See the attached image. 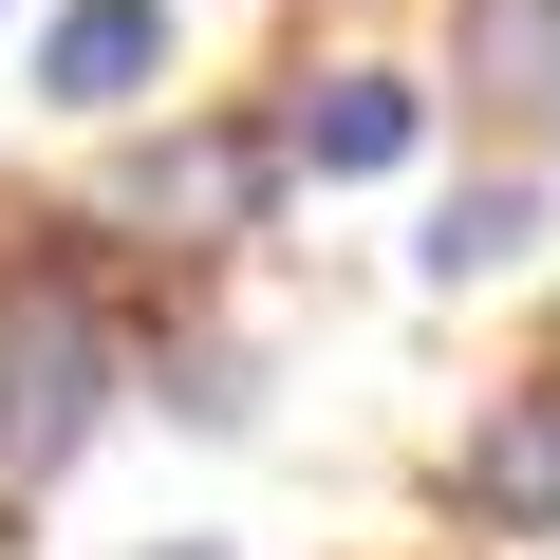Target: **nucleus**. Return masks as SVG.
Wrapping results in <instances>:
<instances>
[{
	"label": "nucleus",
	"mask_w": 560,
	"mask_h": 560,
	"mask_svg": "<svg viewBox=\"0 0 560 560\" xmlns=\"http://www.w3.org/2000/svg\"><path fill=\"white\" fill-rule=\"evenodd\" d=\"M94 224L113 243H168V261H224V243L280 224V131L261 113H187V131H150V150L94 168Z\"/></svg>",
	"instance_id": "2"
},
{
	"label": "nucleus",
	"mask_w": 560,
	"mask_h": 560,
	"mask_svg": "<svg viewBox=\"0 0 560 560\" xmlns=\"http://www.w3.org/2000/svg\"><path fill=\"white\" fill-rule=\"evenodd\" d=\"M523 243H541V168L504 150V168H467V187L430 206V243H411V280H448V300H467V280H504Z\"/></svg>",
	"instance_id": "7"
},
{
	"label": "nucleus",
	"mask_w": 560,
	"mask_h": 560,
	"mask_svg": "<svg viewBox=\"0 0 560 560\" xmlns=\"http://www.w3.org/2000/svg\"><path fill=\"white\" fill-rule=\"evenodd\" d=\"M261 131H280V187H374L430 150V75L411 57H300Z\"/></svg>",
	"instance_id": "3"
},
{
	"label": "nucleus",
	"mask_w": 560,
	"mask_h": 560,
	"mask_svg": "<svg viewBox=\"0 0 560 560\" xmlns=\"http://www.w3.org/2000/svg\"><path fill=\"white\" fill-rule=\"evenodd\" d=\"M113 393H131V318H113V280H94L75 243L0 261V504H38V486L113 430Z\"/></svg>",
	"instance_id": "1"
},
{
	"label": "nucleus",
	"mask_w": 560,
	"mask_h": 560,
	"mask_svg": "<svg viewBox=\"0 0 560 560\" xmlns=\"http://www.w3.org/2000/svg\"><path fill=\"white\" fill-rule=\"evenodd\" d=\"M467 113L523 131V168L560 150V0H467Z\"/></svg>",
	"instance_id": "6"
},
{
	"label": "nucleus",
	"mask_w": 560,
	"mask_h": 560,
	"mask_svg": "<svg viewBox=\"0 0 560 560\" xmlns=\"http://www.w3.org/2000/svg\"><path fill=\"white\" fill-rule=\"evenodd\" d=\"M448 523L467 541H523V560H560V374H504L467 430H448Z\"/></svg>",
	"instance_id": "4"
},
{
	"label": "nucleus",
	"mask_w": 560,
	"mask_h": 560,
	"mask_svg": "<svg viewBox=\"0 0 560 560\" xmlns=\"http://www.w3.org/2000/svg\"><path fill=\"white\" fill-rule=\"evenodd\" d=\"M168 57H187L168 0H57V20H38V113L113 131V113H150V94H168Z\"/></svg>",
	"instance_id": "5"
},
{
	"label": "nucleus",
	"mask_w": 560,
	"mask_h": 560,
	"mask_svg": "<svg viewBox=\"0 0 560 560\" xmlns=\"http://www.w3.org/2000/svg\"><path fill=\"white\" fill-rule=\"evenodd\" d=\"M131 560H224V541H131Z\"/></svg>",
	"instance_id": "8"
}]
</instances>
